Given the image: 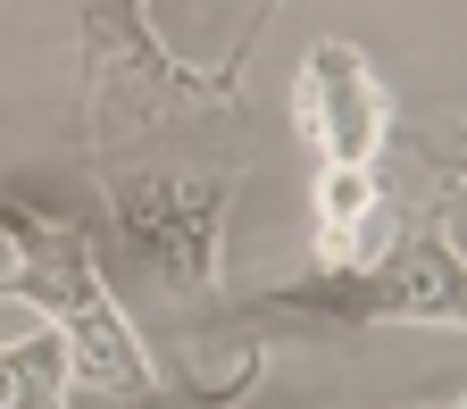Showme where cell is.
I'll return each mask as SVG.
<instances>
[{"mask_svg": "<svg viewBox=\"0 0 467 409\" xmlns=\"http://www.w3.org/2000/svg\"><path fill=\"white\" fill-rule=\"evenodd\" d=\"M76 142L117 251L159 292H217L225 217L259 151L243 68H184L150 34V0H92L76 26Z\"/></svg>", "mask_w": 467, "mask_h": 409, "instance_id": "6da1fadb", "label": "cell"}, {"mask_svg": "<svg viewBox=\"0 0 467 409\" xmlns=\"http://www.w3.org/2000/svg\"><path fill=\"white\" fill-rule=\"evenodd\" d=\"M0 243H9V267H0V301H26L58 342H67V401L84 393L92 409H243L267 351L243 342V368L217 384H167L142 326L126 318V301L100 276V243L26 193H0Z\"/></svg>", "mask_w": 467, "mask_h": 409, "instance_id": "7a4b0ae2", "label": "cell"}, {"mask_svg": "<svg viewBox=\"0 0 467 409\" xmlns=\"http://www.w3.org/2000/svg\"><path fill=\"white\" fill-rule=\"evenodd\" d=\"M225 326H243L251 342L292 326V334H317V342H342L359 326H442V334H467V251L451 234V193H418L409 209H392V234L384 251L359 259V267H334V276H301V284H275V292H251L234 301Z\"/></svg>", "mask_w": 467, "mask_h": 409, "instance_id": "3957f363", "label": "cell"}, {"mask_svg": "<svg viewBox=\"0 0 467 409\" xmlns=\"http://www.w3.org/2000/svg\"><path fill=\"white\" fill-rule=\"evenodd\" d=\"M292 117H301V142L317 151V167H384V151H392V92L368 68V50L342 34L301 58Z\"/></svg>", "mask_w": 467, "mask_h": 409, "instance_id": "277c9868", "label": "cell"}, {"mask_svg": "<svg viewBox=\"0 0 467 409\" xmlns=\"http://www.w3.org/2000/svg\"><path fill=\"white\" fill-rule=\"evenodd\" d=\"M384 234H392L384 167H317V201H309V251H317V276L376 259Z\"/></svg>", "mask_w": 467, "mask_h": 409, "instance_id": "5b68a950", "label": "cell"}, {"mask_svg": "<svg viewBox=\"0 0 467 409\" xmlns=\"http://www.w3.org/2000/svg\"><path fill=\"white\" fill-rule=\"evenodd\" d=\"M0 409H67V342L50 326L0 342Z\"/></svg>", "mask_w": 467, "mask_h": 409, "instance_id": "8992f818", "label": "cell"}, {"mask_svg": "<svg viewBox=\"0 0 467 409\" xmlns=\"http://www.w3.org/2000/svg\"><path fill=\"white\" fill-rule=\"evenodd\" d=\"M392 142L409 151V167L426 175V193H459V184H467V117H426V126H392Z\"/></svg>", "mask_w": 467, "mask_h": 409, "instance_id": "52a82bcc", "label": "cell"}, {"mask_svg": "<svg viewBox=\"0 0 467 409\" xmlns=\"http://www.w3.org/2000/svg\"><path fill=\"white\" fill-rule=\"evenodd\" d=\"M275 9H284V0H251V17H243V34H234V50H225V68H251V50H259V34L275 26Z\"/></svg>", "mask_w": 467, "mask_h": 409, "instance_id": "ba28073f", "label": "cell"}, {"mask_svg": "<svg viewBox=\"0 0 467 409\" xmlns=\"http://www.w3.org/2000/svg\"><path fill=\"white\" fill-rule=\"evenodd\" d=\"M409 409H467V384H459V393H442V401H409Z\"/></svg>", "mask_w": 467, "mask_h": 409, "instance_id": "9c48e42d", "label": "cell"}]
</instances>
